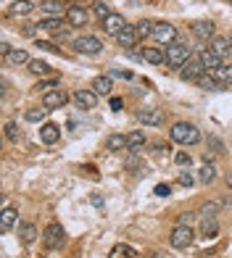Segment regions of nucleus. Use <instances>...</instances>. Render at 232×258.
Returning a JSON list of instances; mask_svg holds the SVG:
<instances>
[{
  "instance_id": "f257e3e1",
  "label": "nucleus",
  "mask_w": 232,
  "mask_h": 258,
  "mask_svg": "<svg viewBox=\"0 0 232 258\" xmlns=\"http://www.w3.org/2000/svg\"><path fill=\"white\" fill-rule=\"evenodd\" d=\"M171 140L182 145H195V143H201V132H198V126H193L188 121H177L171 126Z\"/></svg>"
},
{
  "instance_id": "f03ea898",
  "label": "nucleus",
  "mask_w": 232,
  "mask_h": 258,
  "mask_svg": "<svg viewBox=\"0 0 232 258\" xmlns=\"http://www.w3.org/2000/svg\"><path fill=\"white\" fill-rule=\"evenodd\" d=\"M166 63L171 66V69H182L185 63L190 61V48L188 45H182V42H171V45H166Z\"/></svg>"
},
{
  "instance_id": "7ed1b4c3",
  "label": "nucleus",
  "mask_w": 232,
  "mask_h": 258,
  "mask_svg": "<svg viewBox=\"0 0 232 258\" xmlns=\"http://www.w3.org/2000/svg\"><path fill=\"white\" fill-rule=\"evenodd\" d=\"M193 227L190 224H177L171 229V234H169V242H171V248H177V250H185L188 245L193 242Z\"/></svg>"
},
{
  "instance_id": "20e7f679",
  "label": "nucleus",
  "mask_w": 232,
  "mask_h": 258,
  "mask_svg": "<svg viewBox=\"0 0 232 258\" xmlns=\"http://www.w3.org/2000/svg\"><path fill=\"white\" fill-rule=\"evenodd\" d=\"M74 50L82 55H98L103 50V42L98 37H92V34H82V37L74 40Z\"/></svg>"
},
{
  "instance_id": "39448f33",
  "label": "nucleus",
  "mask_w": 232,
  "mask_h": 258,
  "mask_svg": "<svg viewBox=\"0 0 232 258\" xmlns=\"http://www.w3.org/2000/svg\"><path fill=\"white\" fill-rule=\"evenodd\" d=\"M203 72H206V66H203V61H201V55H190V61L182 66L180 77H182L185 82H198V79L203 77Z\"/></svg>"
},
{
  "instance_id": "423d86ee",
  "label": "nucleus",
  "mask_w": 232,
  "mask_h": 258,
  "mask_svg": "<svg viewBox=\"0 0 232 258\" xmlns=\"http://www.w3.org/2000/svg\"><path fill=\"white\" fill-rule=\"evenodd\" d=\"M158 45H171L177 40V29L174 24H166V21H161V24H153V34H150Z\"/></svg>"
},
{
  "instance_id": "0eeeda50",
  "label": "nucleus",
  "mask_w": 232,
  "mask_h": 258,
  "mask_svg": "<svg viewBox=\"0 0 232 258\" xmlns=\"http://www.w3.org/2000/svg\"><path fill=\"white\" fill-rule=\"evenodd\" d=\"M66 100H69V95H66V92H64L61 87L48 90V92L42 95V105H45L48 111H53V108H64V105H66Z\"/></svg>"
},
{
  "instance_id": "6e6552de",
  "label": "nucleus",
  "mask_w": 232,
  "mask_h": 258,
  "mask_svg": "<svg viewBox=\"0 0 232 258\" xmlns=\"http://www.w3.org/2000/svg\"><path fill=\"white\" fill-rule=\"evenodd\" d=\"M87 19H90L87 11L79 6V3H72V6L66 8V24H69V27H85Z\"/></svg>"
},
{
  "instance_id": "1a4fd4ad",
  "label": "nucleus",
  "mask_w": 232,
  "mask_h": 258,
  "mask_svg": "<svg viewBox=\"0 0 232 258\" xmlns=\"http://www.w3.org/2000/svg\"><path fill=\"white\" fill-rule=\"evenodd\" d=\"M42 240H45V245H48L50 250H55V248H61V242H64V229H61V224H48L45 227V234H42Z\"/></svg>"
},
{
  "instance_id": "9d476101",
  "label": "nucleus",
  "mask_w": 232,
  "mask_h": 258,
  "mask_svg": "<svg viewBox=\"0 0 232 258\" xmlns=\"http://www.w3.org/2000/svg\"><path fill=\"white\" fill-rule=\"evenodd\" d=\"M137 119L145 126H161L164 124V111L161 108H143V111H137Z\"/></svg>"
},
{
  "instance_id": "9b49d317",
  "label": "nucleus",
  "mask_w": 232,
  "mask_h": 258,
  "mask_svg": "<svg viewBox=\"0 0 232 258\" xmlns=\"http://www.w3.org/2000/svg\"><path fill=\"white\" fill-rule=\"evenodd\" d=\"M74 103L79 105V108L90 111V108H95V105H98V92L95 90H77L74 92Z\"/></svg>"
},
{
  "instance_id": "f8f14e48",
  "label": "nucleus",
  "mask_w": 232,
  "mask_h": 258,
  "mask_svg": "<svg viewBox=\"0 0 232 258\" xmlns=\"http://www.w3.org/2000/svg\"><path fill=\"white\" fill-rule=\"evenodd\" d=\"M137 40H140V34H137V29L132 27V24H127L119 34H116V42H119L122 45V48H127V50H130V48H135V45H137Z\"/></svg>"
},
{
  "instance_id": "ddd939ff",
  "label": "nucleus",
  "mask_w": 232,
  "mask_h": 258,
  "mask_svg": "<svg viewBox=\"0 0 232 258\" xmlns=\"http://www.w3.org/2000/svg\"><path fill=\"white\" fill-rule=\"evenodd\" d=\"M190 29L198 40H214V32H216V27L211 24V21H195Z\"/></svg>"
},
{
  "instance_id": "4468645a",
  "label": "nucleus",
  "mask_w": 232,
  "mask_h": 258,
  "mask_svg": "<svg viewBox=\"0 0 232 258\" xmlns=\"http://www.w3.org/2000/svg\"><path fill=\"white\" fill-rule=\"evenodd\" d=\"M40 140H42V143L45 145H53V143H58V140H61V129H58L55 124H42L40 126Z\"/></svg>"
},
{
  "instance_id": "2eb2a0df",
  "label": "nucleus",
  "mask_w": 232,
  "mask_h": 258,
  "mask_svg": "<svg viewBox=\"0 0 232 258\" xmlns=\"http://www.w3.org/2000/svg\"><path fill=\"white\" fill-rule=\"evenodd\" d=\"M66 8L64 3H58V0H45V3H40V14L45 16H55V19H61V14H66Z\"/></svg>"
},
{
  "instance_id": "dca6fc26",
  "label": "nucleus",
  "mask_w": 232,
  "mask_h": 258,
  "mask_svg": "<svg viewBox=\"0 0 232 258\" xmlns=\"http://www.w3.org/2000/svg\"><path fill=\"white\" fill-rule=\"evenodd\" d=\"M124 27H127V21H124V16H119V14H111L106 21H103V29H106L108 34H113V37H116V34H119Z\"/></svg>"
},
{
  "instance_id": "f3484780",
  "label": "nucleus",
  "mask_w": 232,
  "mask_h": 258,
  "mask_svg": "<svg viewBox=\"0 0 232 258\" xmlns=\"http://www.w3.org/2000/svg\"><path fill=\"white\" fill-rule=\"evenodd\" d=\"M143 145H145V132L143 129H135V132L127 135V150H130V153H137Z\"/></svg>"
},
{
  "instance_id": "a211bd4d",
  "label": "nucleus",
  "mask_w": 232,
  "mask_h": 258,
  "mask_svg": "<svg viewBox=\"0 0 232 258\" xmlns=\"http://www.w3.org/2000/svg\"><path fill=\"white\" fill-rule=\"evenodd\" d=\"M37 227L32 224V221H24V224H19V237H21V242L24 245H32L34 240H37Z\"/></svg>"
},
{
  "instance_id": "6ab92c4d",
  "label": "nucleus",
  "mask_w": 232,
  "mask_h": 258,
  "mask_svg": "<svg viewBox=\"0 0 232 258\" xmlns=\"http://www.w3.org/2000/svg\"><path fill=\"white\" fill-rule=\"evenodd\" d=\"M140 58H143L145 63H150V66H161V63L166 61V55L161 53L158 48H145V50L140 53Z\"/></svg>"
},
{
  "instance_id": "aec40b11",
  "label": "nucleus",
  "mask_w": 232,
  "mask_h": 258,
  "mask_svg": "<svg viewBox=\"0 0 232 258\" xmlns=\"http://www.w3.org/2000/svg\"><path fill=\"white\" fill-rule=\"evenodd\" d=\"M211 74H214V79H216L222 87H229V85H232V63H222V66H219L216 72H211Z\"/></svg>"
},
{
  "instance_id": "412c9836",
  "label": "nucleus",
  "mask_w": 232,
  "mask_h": 258,
  "mask_svg": "<svg viewBox=\"0 0 232 258\" xmlns=\"http://www.w3.org/2000/svg\"><path fill=\"white\" fill-rule=\"evenodd\" d=\"M16 208H3V214H0V232H11V227L16 224Z\"/></svg>"
},
{
  "instance_id": "4be33fe9",
  "label": "nucleus",
  "mask_w": 232,
  "mask_h": 258,
  "mask_svg": "<svg viewBox=\"0 0 232 258\" xmlns=\"http://www.w3.org/2000/svg\"><path fill=\"white\" fill-rule=\"evenodd\" d=\"M201 61H203V66H206V72H216V69L222 66V58H219L211 48L201 53Z\"/></svg>"
},
{
  "instance_id": "5701e85b",
  "label": "nucleus",
  "mask_w": 232,
  "mask_h": 258,
  "mask_svg": "<svg viewBox=\"0 0 232 258\" xmlns=\"http://www.w3.org/2000/svg\"><path fill=\"white\" fill-rule=\"evenodd\" d=\"M40 27H42V29H48V32H53V34H64L69 24H64V21H61V19H55V16H48V19H42V21H40Z\"/></svg>"
},
{
  "instance_id": "b1692460",
  "label": "nucleus",
  "mask_w": 232,
  "mask_h": 258,
  "mask_svg": "<svg viewBox=\"0 0 232 258\" xmlns=\"http://www.w3.org/2000/svg\"><path fill=\"white\" fill-rule=\"evenodd\" d=\"M6 61H8L11 66H29L32 58H29L27 50H11V53L6 55Z\"/></svg>"
},
{
  "instance_id": "393cba45",
  "label": "nucleus",
  "mask_w": 232,
  "mask_h": 258,
  "mask_svg": "<svg viewBox=\"0 0 232 258\" xmlns=\"http://www.w3.org/2000/svg\"><path fill=\"white\" fill-rule=\"evenodd\" d=\"M32 11H34L32 0H16V3L11 6V16H29Z\"/></svg>"
},
{
  "instance_id": "a878e982",
  "label": "nucleus",
  "mask_w": 232,
  "mask_h": 258,
  "mask_svg": "<svg viewBox=\"0 0 232 258\" xmlns=\"http://www.w3.org/2000/svg\"><path fill=\"white\" fill-rule=\"evenodd\" d=\"M208 48H211V50H214V53H216V55L224 61V58L229 55V40H224V37H214Z\"/></svg>"
},
{
  "instance_id": "bb28decb",
  "label": "nucleus",
  "mask_w": 232,
  "mask_h": 258,
  "mask_svg": "<svg viewBox=\"0 0 232 258\" xmlns=\"http://www.w3.org/2000/svg\"><path fill=\"white\" fill-rule=\"evenodd\" d=\"M111 77H95V79H92V90H95L98 92V95H108V92H111Z\"/></svg>"
},
{
  "instance_id": "cd10ccee",
  "label": "nucleus",
  "mask_w": 232,
  "mask_h": 258,
  "mask_svg": "<svg viewBox=\"0 0 232 258\" xmlns=\"http://www.w3.org/2000/svg\"><path fill=\"white\" fill-rule=\"evenodd\" d=\"M198 177H201V182H203V184H211V182L216 179V166L206 161L203 166H201V174H198Z\"/></svg>"
},
{
  "instance_id": "c85d7f7f",
  "label": "nucleus",
  "mask_w": 232,
  "mask_h": 258,
  "mask_svg": "<svg viewBox=\"0 0 232 258\" xmlns=\"http://www.w3.org/2000/svg\"><path fill=\"white\" fill-rule=\"evenodd\" d=\"M201 234L206 240H211L219 234V224H216V219H203V227H201Z\"/></svg>"
},
{
  "instance_id": "c756f323",
  "label": "nucleus",
  "mask_w": 232,
  "mask_h": 258,
  "mask_svg": "<svg viewBox=\"0 0 232 258\" xmlns=\"http://www.w3.org/2000/svg\"><path fill=\"white\" fill-rule=\"evenodd\" d=\"M106 148L113 150V153H116V150H127V137L124 135H111L106 140Z\"/></svg>"
},
{
  "instance_id": "7c9ffc66",
  "label": "nucleus",
  "mask_w": 232,
  "mask_h": 258,
  "mask_svg": "<svg viewBox=\"0 0 232 258\" xmlns=\"http://www.w3.org/2000/svg\"><path fill=\"white\" fill-rule=\"evenodd\" d=\"M27 69H29V72H32L34 77H45V74H50V66L45 63V61H40V58H34V61H32Z\"/></svg>"
},
{
  "instance_id": "2f4dec72",
  "label": "nucleus",
  "mask_w": 232,
  "mask_h": 258,
  "mask_svg": "<svg viewBox=\"0 0 232 258\" xmlns=\"http://www.w3.org/2000/svg\"><path fill=\"white\" fill-rule=\"evenodd\" d=\"M92 11H95V16L100 21H106L111 16V11H108V3H103V0H98V3H92Z\"/></svg>"
},
{
  "instance_id": "473e14b6",
  "label": "nucleus",
  "mask_w": 232,
  "mask_h": 258,
  "mask_svg": "<svg viewBox=\"0 0 232 258\" xmlns=\"http://www.w3.org/2000/svg\"><path fill=\"white\" fill-rule=\"evenodd\" d=\"M198 87H201V90H222V85L214 79V74H211V77H201V79H198Z\"/></svg>"
},
{
  "instance_id": "72a5a7b5",
  "label": "nucleus",
  "mask_w": 232,
  "mask_h": 258,
  "mask_svg": "<svg viewBox=\"0 0 232 258\" xmlns=\"http://www.w3.org/2000/svg\"><path fill=\"white\" fill-rule=\"evenodd\" d=\"M6 137L11 140V143H19V140H21V129H19L14 121H8V124H6Z\"/></svg>"
},
{
  "instance_id": "f704fd0d",
  "label": "nucleus",
  "mask_w": 232,
  "mask_h": 258,
  "mask_svg": "<svg viewBox=\"0 0 232 258\" xmlns=\"http://www.w3.org/2000/svg\"><path fill=\"white\" fill-rule=\"evenodd\" d=\"M45 113H48V108L42 105V108H29L24 116H27V121H42V119H45Z\"/></svg>"
},
{
  "instance_id": "c9c22d12",
  "label": "nucleus",
  "mask_w": 232,
  "mask_h": 258,
  "mask_svg": "<svg viewBox=\"0 0 232 258\" xmlns=\"http://www.w3.org/2000/svg\"><path fill=\"white\" fill-rule=\"evenodd\" d=\"M135 29H137V34H140V37H148V34H153V21L145 19V21H140Z\"/></svg>"
},
{
  "instance_id": "e433bc0d",
  "label": "nucleus",
  "mask_w": 232,
  "mask_h": 258,
  "mask_svg": "<svg viewBox=\"0 0 232 258\" xmlns=\"http://www.w3.org/2000/svg\"><path fill=\"white\" fill-rule=\"evenodd\" d=\"M216 211H219V203H206L201 208V214H203V219H216Z\"/></svg>"
},
{
  "instance_id": "4c0bfd02",
  "label": "nucleus",
  "mask_w": 232,
  "mask_h": 258,
  "mask_svg": "<svg viewBox=\"0 0 232 258\" xmlns=\"http://www.w3.org/2000/svg\"><path fill=\"white\" fill-rule=\"evenodd\" d=\"M174 161L180 163V166H190V153H185V150H177V153H174Z\"/></svg>"
},
{
  "instance_id": "58836bf2",
  "label": "nucleus",
  "mask_w": 232,
  "mask_h": 258,
  "mask_svg": "<svg viewBox=\"0 0 232 258\" xmlns=\"http://www.w3.org/2000/svg\"><path fill=\"white\" fill-rule=\"evenodd\" d=\"M158 198H169L171 195V184H156V190H153Z\"/></svg>"
},
{
  "instance_id": "ea45409f",
  "label": "nucleus",
  "mask_w": 232,
  "mask_h": 258,
  "mask_svg": "<svg viewBox=\"0 0 232 258\" xmlns=\"http://www.w3.org/2000/svg\"><path fill=\"white\" fill-rule=\"evenodd\" d=\"M177 182H180L182 187H190V184H193V174H188V171H180V177H177Z\"/></svg>"
},
{
  "instance_id": "a19ab883",
  "label": "nucleus",
  "mask_w": 232,
  "mask_h": 258,
  "mask_svg": "<svg viewBox=\"0 0 232 258\" xmlns=\"http://www.w3.org/2000/svg\"><path fill=\"white\" fill-rule=\"evenodd\" d=\"M208 145L214 148V153H222V143H219L216 137H208Z\"/></svg>"
},
{
  "instance_id": "79ce46f5",
  "label": "nucleus",
  "mask_w": 232,
  "mask_h": 258,
  "mask_svg": "<svg viewBox=\"0 0 232 258\" xmlns=\"http://www.w3.org/2000/svg\"><path fill=\"white\" fill-rule=\"evenodd\" d=\"M111 77H122V79H132V72H119V69H113Z\"/></svg>"
},
{
  "instance_id": "37998d69",
  "label": "nucleus",
  "mask_w": 232,
  "mask_h": 258,
  "mask_svg": "<svg viewBox=\"0 0 232 258\" xmlns=\"http://www.w3.org/2000/svg\"><path fill=\"white\" fill-rule=\"evenodd\" d=\"M122 105H124L122 98H111V108H113V111H122Z\"/></svg>"
},
{
  "instance_id": "c03bdc74",
  "label": "nucleus",
  "mask_w": 232,
  "mask_h": 258,
  "mask_svg": "<svg viewBox=\"0 0 232 258\" xmlns=\"http://www.w3.org/2000/svg\"><path fill=\"white\" fill-rule=\"evenodd\" d=\"M90 203L95 206V208H100V206H103V198H100V195H92V198H90Z\"/></svg>"
},
{
  "instance_id": "a18cd8bd",
  "label": "nucleus",
  "mask_w": 232,
  "mask_h": 258,
  "mask_svg": "<svg viewBox=\"0 0 232 258\" xmlns=\"http://www.w3.org/2000/svg\"><path fill=\"white\" fill-rule=\"evenodd\" d=\"M190 221H193V214H182L180 216V224H190Z\"/></svg>"
},
{
  "instance_id": "49530a36",
  "label": "nucleus",
  "mask_w": 232,
  "mask_h": 258,
  "mask_svg": "<svg viewBox=\"0 0 232 258\" xmlns=\"http://www.w3.org/2000/svg\"><path fill=\"white\" fill-rule=\"evenodd\" d=\"M227 184H229V187H232V171H229V174H227Z\"/></svg>"
},
{
  "instance_id": "de8ad7c7",
  "label": "nucleus",
  "mask_w": 232,
  "mask_h": 258,
  "mask_svg": "<svg viewBox=\"0 0 232 258\" xmlns=\"http://www.w3.org/2000/svg\"><path fill=\"white\" fill-rule=\"evenodd\" d=\"M229 42H232V32H229Z\"/></svg>"
}]
</instances>
